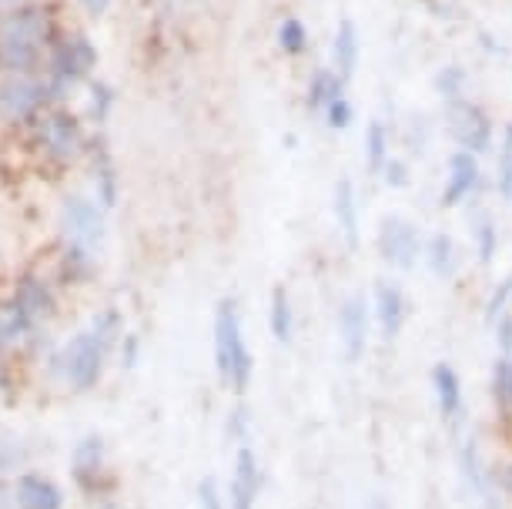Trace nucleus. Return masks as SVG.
Instances as JSON below:
<instances>
[{
    "instance_id": "nucleus-13",
    "label": "nucleus",
    "mask_w": 512,
    "mask_h": 509,
    "mask_svg": "<svg viewBox=\"0 0 512 509\" xmlns=\"http://www.w3.org/2000/svg\"><path fill=\"white\" fill-rule=\"evenodd\" d=\"M71 469H74V483L91 496L108 493V486L114 483L108 476V449H104L101 436H84L81 443L74 446Z\"/></svg>"
},
{
    "instance_id": "nucleus-14",
    "label": "nucleus",
    "mask_w": 512,
    "mask_h": 509,
    "mask_svg": "<svg viewBox=\"0 0 512 509\" xmlns=\"http://www.w3.org/2000/svg\"><path fill=\"white\" fill-rule=\"evenodd\" d=\"M225 496H228V509H255L258 506V496H262V463H258V453L248 443L238 446Z\"/></svg>"
},
{
    "instance_id": "nucleus-30",
    "label": "nucleus",
    "mask_w": 512,
    "mask_h": 509,
    "mask_svg": "<svg viewBox=\"0 0 512 509\" xmlns=\"http://www.w3.org/2000/svg\"><path fill=\"white\" fill-rule=\"evenodd\" d=\"M506 312H512V272L502 278L499 285H492L489 299L482 305V319H486V325L492 329V325L499 322V315H506Z\"/></svg>"
},
{
    "instance_id": "nucleus-17",
    "label": "nucleus",
    "mask_w": 512,
    "mask_h": 509,
    "mask_svg": "<svg viewBox=\"0 0 512 509\" xmlns=\"http://www.w3.org/2000/svg\"><path fill=\"white\" fill-rule=\"evenodd\" d=\"M11 299L21 305V309L31 315L34 322H44L51 319V315L57 312V295H54V285L47 282V278L34 275V272H24L21 278H17L14 285V295Z\"/></svg>"
},
{
    "instance_id": "nucleus-1",
    "label": "nucleus",
    "mask_w": 512,
    "mask_h": 509,
    "mask_svg": "<svg viewBox=\"0 0 512 509\" xmlns=\"http://www.w3.org/2000/svg\"><path fill=\"white\" fill-rule=\"evenodd\" d=\"M61 37L51 7L21 4L0 17V74H37L51 44Z\"/></svg>"
},
{
    "instance_id": "nucleus-44",
    "label": "nucleus",
    "mask_w": 512,
    "mask_h": 509,
    "mask_svg": "<svg viewBox=\"0 0 512 509\" xmlns=\"http://www.w3.org/2000/svg\"><path fill=\"white\" fill-rule=\"evenodd\" d=\"M101 509H118V506H114V503H104Z\"/></svg>"
},
{
    "instance_id": "nucleus-41",
    "label": "nucleus",
    "mask_w": 512,
    "mask_h": 509,
    "mask_svg": "<svg viewBox=\"0 0 512 509\" xmlns=\"http://www.w3.org/2000/svg\"><path fill=\"white\" fill-rule=\"evenodd\" d=\"M14 503V496H11V489L4 486V479H0V509H11Z\"/></svg>"
},
{
    "instance_id": "nucleus-36",
    "label": "nucleus",
    "mask_w": 512,
    "mask_h": 509,
    "mask_svg": "<svg viewBox=\"0 0 512 509\" xmlns=\"http://www.w3.org/2000/svg\"><path fill=\"white\" fill-rule=\"evenodd\" d=\"M382 181L389 185L392 191H402V188H409V181H412V175H409V165H405L402 158H389L385 161V168H382Z\"/></svg>"
},
{
    "instance_id": "nucleus-40",
    "label": "nucleus",
    "mask_w": 512,
    "mask_h": 509,
    "mask_svg": "<svg viewBox=\"0 0 512 509\" xmlns=\"http://www.w3.org/2000/svg\"><path fill=\"white\" fill-rule=\"evenodd\" d=\"M77 4H81L84 11H88L91 17H104V14L111 11V4H114V0H77Z\"/></svg>"
},
{
    "instance_id": "nucleus-8",
    "label": "nucleus",
    "mask_w": 512,
    "mask_h": 509,
    "mask_svg": "<svg viewBox=\"0 0 512 509\" xmlns=\"http://www.w3.org/2000/svg\"><path fill=\"white\" fill-rule=\"evenodd\" d=\"M375 248H379V258L395 272H412L422 258L425 248V235L422 228L405 215H385L379 222V232H375Z\"/></svg>"
},
{
    "instance_id": "nucleus-2",
    "label": "nucleus",
    "mask_w": 512,
    "mask_h": 509,
    "mask_svg": "<svg viewBox=\"0 0 512 509\" xmlns=\"http://www.w3.org/2000/svg\"><path fill=\"white\" fill-rule=\"evenodd\" d=\"M124 339L121 335V312L101 309L91 319L88 329H81L71 342L64 345L61 355L54 359V369L61 372L64 382L74 392H91L104 376L111 349Z\"/></svg>"
},
{
    "instance_id": "nucleus-25",
    "label": "nucleus",
    "mask_w": 512,
    "mask_h": 509,
    "mask_svg": "<svg viewBox=\"0 0 512 509\" xmlns=\"http://www.w3.org/2000/svg\"><path fill=\"white\" fill-rule=\"evenodd\" d=\"M469 238H472V255H476V262L482 268H489L492 262H496L502 238H499V228H496V222H492L489 211H479V215L469 222Z\"/></svg>"
},
{
    "instance_id": "nucleus-43",
    "label": "nucleus",
    "mask_w": 512,
    "mask_h": 509,
    "mask_svg": "<svg viewBox=\"0 0 512 509\" xmlns=\"http://www.w3.org/2000/svg\"><path fill=\"white\" fill-rule=\"evenodd\" d=\"M369 509H392V506H389V503H385V499H382V496H375V499H372V503H369Z\"/></svg>"
},
{
    "instance_id": "nucleus-45",
    "label": "nucleus",
    "mask_w": 512,
    "mask_h": 509,
    "mask_svg": "<svg viewBox=\"0 0 512 509\" xmlns=\"http://www.w3.org/2000/svg\"><path fill=\"white\" fill-rule=\"evenodd\" d=\"M506 134H509V138H512V124H509V128H506Z\"/></svg>"
},
{
    "instance_id": "nucleus-33",
    "label": "nucleus",
    "mask_w": 512,
    "mask_h": 509,
    "mask_svg": "<svg viewBox=\"0 0 512 509\" xmlns=\"http://www.w3.org/2000/svg\"><path fill=\"white\" fill-rule=\"evenodd\" d=\"M322 118H325V124H328L332 131H349V128H352V121H355V108H352V101L342 94L338 101L328 104V111L322 114Z\"/></svg>"
},
{
    "instance_id": "nucleus-4",
    "label": "nucleus",
    "mask_w": 512,
    "mask_h": 509,
    "mask_svg": "<svg viewBox=\"0 0 512 509\" xmlns=\"http://www.w3.org/2000/svg\"><path fill=\"white\" fill-rule=\"evenodd\" d=\"M94 67H98V47L91 44L88 34L71 31V34H61L51 44L47 61H44V78L51 84L54 98L64 101L67 91L91 78Z\"/></svg>"
},
{
    "instance_id": "nucleus-18",
    "label": "nucleus",
    "mask_w": 512,
    "mask_h": 509,
    "mask_svg": "<svg viewBox=\"0 0 512 509\" xmlns=\"http://www.w3.org/2000/svg\"><path fill=\"white\" fill-rule=\"evenodd\" d=\"M432 379V396H436V406H439V416L446 422H459L462 416V406H466V399H462V379L459 372L449 366L446 359L436 362L429 372Z\"/></svg>"
},
{
    "instance_id": "nucleus-10",
    "label": "nucleus",
    "mask_w": 512,
    "mask_h": 509,
    "mask_svg": "<svg viewBox=\"0 0 512 509\" xmlns=\"http://www.w3.org/2000/svg\"><path fill=\"white\" fill-rule=\"evenodd\" d=\"M335 325H338V345H342L345 359L349 362L365 359V352H369V329H372V302L362 292L345 295L342 305H338Z\"/></svg>"
},
{
    "instance_id": "nucleus-46",
    "label": "nucleus",
    "mask_w": 512,
    "mask_h": 509,
    "mask_svg": "<svg viewBox=\"0 0 512 509\" xmlns=\"http://www.w3.org/2000/svg\"><path fill=\"white\" fill-rule=\"evenodd\" d=\"M419 4H432V0H419Z\"/></svg>"
},
{
    "instance_id": "nucleus-20",
    "label": "nucleus",
    "mask_w": 512,
    "mask_h": 509,
    "mask_svg": "<svg viewBox=\"0 0 512 509\" xmlns=\"http://www.w3.org/2000/svg\"><path fill=\"white\" fill-rule=\"evenodd\" d=\"M14 499L21 509H64L61 486L41 473H21L14 486Z\"/></svg>"
},
{
    "instance_id": "nucleus-37",
    "label": "nucleus",
    "mask_w": 512,
    "mask_h": 509,
    "mask_svg": "<svg viewBox=\"0 0 512 509\" xmlns=\"http://www.w3.org/2000/svg\"><path fill=\"white\" fill-rule=\"evenodd\" d=\"M492 339H496L499 355H512V312L499 315V322L492 325Z\"/></svg>"
},
{
    "instance_id": "nucleus-23",
    "label": "nucleus",
    "mask_w": 512,
    "mask_h": 509,
    "mask_svg": "<svg viewBox=\"0 0 512 509\" xmlns=\"http://www.w3.org/2000/svg\"><path fill=\"white\" fill-rule=\"evenodd\" d=\"M342 94H345V81L338 78L335 67H315L305 84V108L312 114H325L328 104L338 101Z\"/></svg>"
},
{
    "instance_id": "nucleus-12",
    "label": "nucleus",
    "mask_w": 512,
    "mask_h": 509,
    "mask_svg": "<svg viewBox=\"0 0 512 509\" xmlns=\"http://www.w3.org/2000/svg\"><path fill=\"white\" fill-rule=\"evenodd\" d=\"M372 319L379 325L382 342H399L405 322H409V299H405L399 282H392V278H379V282H375Z\"/></svg>"
},
{
    "instance_id": "nucleus-21",
    "label": "nucleus",
    "mask_w": 512,
    "mask_h": 509,
    "mask_svg": "<svg viewBox=\"0 0 512 509\" xmlns=\"http://www.w3.org/2000/svg\"><path fill=\"white\" fill-rule=\"evenodd\" d=\"M88 151L94 158V201H98L104 211H111L118 205V191H121L118 168H114V158L104 141H94Z\"/></svg>"
},
{
    "instance_id": "nucleus-42",
    "label": "nucleus",
    "mask_w": 512,
    "mask_h": 509,
    "mask_svg": "<svg viewBox=\"0 0 512 509\" xmlns=\"http://www.w3.org/2000/svg\"><path fill=\"white\" fill-rule=\"evenodd\" d=\"M4 389H11V376H7V369L0 366V392H4Z\"/></svg>"
},
{
    "instance_id": "nucleus-11",
    "label": "nucleus",
    "mask_w": 512,
    "mask_h": 509,
    "mask_svg": "<svg viewBox=\"0 0 512 509\" xmlns=\"http://www.w3.org/2000/svg\"><path fill=\"white\" fill-rule=\"evenodd\" d=\"M482 188V161L472 151L456 148L446 158V181L439 191V205L442 208H459L462 201H469Z\"/></svg>"
},
{
    "instance_id": "nucleus-5",
    "label": "nucleus",
    "mask_w": 512,
    "mask_h": 509,
    "mask_svg": "<svg viewBox=\"0 0 512 509\" xmlns=\"http://www.w3.org/2000/svg\"><path fill=\"white\" fill-rule=\"evenodd\" d=\"M31 138L37 144V151L57 168L74 165L81 155H88L91 141L84 134V124L64 108H47L41 118L31 124Z\"/></svg>"
},
{
    "instance_id": "nucleus-7",
    "label": "nucleus",
    "mask_w": 512,
    "mask_h": 509,
    "mask_svg": "<svg viewBox=\"0 0 512 509\" xmlns=\"http://www.w3.org/2000/svg\"><path fill=\"white\" fill-rule=\"evenodd\" d=\"M442 121H446V131H449V138L456 141V148L472 151V155L492 151L496 121H492V114L482 108L479 101H472V98L449 101L446 111H442Z\"/></svg>"
},
{
    "instance_id": "nucleus-29",
    "label": "nucleus",
    "mask_w": 512,
    "mask_h": 509,
    "mask_svg": "<svg viewBox=\"0 0 512 509\" xmlns=\"http://www.w3.org/2000/svg\"><path fill=\"white\" fill-rule=\"evenodd\" d=\"M432 88L442 98V104L449 101H459V98H469L466 88H469V71L462 64H442L432 78Z\"/></svg>"
},
{
    "instance_id": "nucleus-38",
    "label": "nucleus",
    "mask_w": 512,
    "mask_h": 509,
    "mask_svg": "<svg viewBox=\"0 0 512 509\" xmlns=\"http://www.w3.org/2000/svg\"><path fill=\"white\" fill-rule=\"evenodd\" d=\"M138 359H141V339L134 332H128L121 339V366L134 369V366H138Z\"/></svg>"
},
{
    "instance_id": "nucleus-32",
    "label": "nucleus",
    "mask_w": 512,
    "mask_h": 509,
    "mask_svg": "<svg viewBox=\"0 0 512 509\" xmlns=\"http://www.w3.org/2000/svg\"><path fill=\"white\" fill-rule=\"evenodd\" d=\"M114 88L111 84H104V81H94L91 84V121L94 124H108L111 118V111H114Z\"/></svg>"
},
{
    "instance_id": "nucleus-22",
    "label": "nucleus",
    "mask_w": 512,
    "mask_h": 509,
    "mask_svg": "<svg viewBox=\"0 0 512 509\" xmlns=\"http://www.w3.org/2000/svg\"><path fill=\"white\" fill-rule=\"evenodd\" d=\"M422 262L425 268H429L436 278H452L459 272V245L456 238H452L449 232H432L429 238H425V248H422Z\"/></svg>"
},
{
    "instance_id": "nucleus-19",
    "label": "nucleus",
    "mask_w": 512,
    "mask_h": 509,
    "mask_svg": "<svg viewBox=\"0 0 512 509\" xmlns=\"http://www.w3.org/2000/svg\"><path fill=\"white\" fill-rule=\"evenodd\" d=\"M359 57H362V37L352 17H342L332 37V67L338 71V78L349 84L359 71Z\"/></svg>"
},
{
    "instance_id": "nucleus-26",
    "label": "nucleus",
    "mask_w": 512,
    "mask_h": 509,
    "mask_svg": "<svg viewBox=\"0 0 512 509\" xmlns=\"http://www.w3.org/2000/svg\"><path fill=\"white\" fill-rule=\"evenodd\" d=\"M362 148H365V168H369V175H382L385 161L392 158V131H389V124H385L382 118H372L369 124H365Z\"/></svg>"
},
{
    "instance_id": "nucleus-31",
    "label": "nucleus",
    "mask_w": 512,
    "mask_h": 509,
    "mask_svg": "<svg viewBox=\"0 0 512 509\" xmlns=\"http://www.w3.org/2000/svg\"><path fill=\"white\" fill-rule=\"evenodd\" d=\"M496 191L502 201H512V138L502 134L499 158H496Z\"/></svg>"
},
{
    "instance_id": "nucleus-6",
    "label": "nucleus",
    "mask_w": 512,
    "mask_h": 509,
    "mask_svg": "<svg viewBox=\"0 0 512 509\" xmlns=\"http://www.w3.org/2000/svg\"><path fill=\"white\" fill-rule=\"evenodd\" d=\"M51 104H57V98L44 74H4L0 78V121L34 124Z\"/></svg>"
},
{
    "instance_id": "nucleus-9",
    "label": "nucleus",
    "mask_w": 512,
    "mask_h": 509,
    "mask_svg": "<svg viewBox=\"0 0 512 509\" xmlns=\"http://www.w3.org/2000/svg\"><path fill=\"white\" fill-rule=\"evenodd\" d=\"M61 235H64V245L84 248V252H98V245L104 238V208L84 195H71L61 208Z\"/></svg>"
},
{
    "instance_id": "nucleus-39",
    "label": "nucleus",
    "mask_w": 512,
    "mask_h": 509,
    "mask_svg": "<svg viewBox=\"0 0 512 509\" xmlns=\"http://www.w3.org/2000/svg\"><path fill=\"white\" fill-rule=\"evenodd\" d=\"M492 489H499L502 496L512 499V459H506V463H499L492 469Z\"/></svg>"
},
{
    "instance_id": "nucleus-15",
    "label": "nucleus",
    "mask_w": 512,
    "mask_h": 509,
    "mask_svg": "<svg viewBox=\"0 0 512 509\" xmlns=\"http://www.w3.org/2000/svg\"><path fill=\"white\" fill-rule=\"evenodd\" d=\"M456 459H459L462 483H466V489L479 499V503H486V499L496 496V489H492V469L486 466V456H482V446H479L476 432H469V436L459 443Z\"/></svg>"
},
{
    "instance_id": "nucleus-28",
    "label": "nucleus",
    "mask_w": 512,
    "mask_h": 509,
    "mask_svg": "<svg viewBox=\"0 0 512 509\" xmlns=\"http://www.w3.org/2000/svg\"><path fill=\"white\" fill-rule=\"evenodd\" d=\"M275 41H278V51L285 57H305L308 47H312V34H308L302 17L288 14V17H282V24H278Z\"/></svg>"
},
{
    "instance_id": "nucleus-35",
    "label": "nucleus",
    "mask_w": 512,
    "mask_h": 509,
    "mask_svg": "<svg viewBox=\"0 0 512 509\" xmlns=\"http://www.w3.org/2000/svg\"><path fill=\"white\" fill-rule=\"evenodd\" d=\"M198 509H228V496L221 493L215 476H205L198 483Z\"/></svg>"
},
{
    "instance_id": "nucleus-3",
    "label": "nucleus",
    "mask_w": 512,
    "mask_h": 509,
    "mask_svg": "<svg viewBox=\"0 0 512 509\" xmlns=\"http://www.w3.org/2000/svg\"><path fill=\"white\" fill-rule=\"evenodd\" d=\"M215 369L221 386L235 396H245L255 376V355L245 342L241 329V309L235 299H221L215 309Z\"/></svg>"
},
{
    "instance_id": "nucleus-16",
    "label": "nucleus",
    "mask_w": 512,
    "mask_h": 509,
    "mask_svg": "<svg viewBox=\"0 0 512 509\" xmlns=\"http://www.w3.org/2000/svg\"><path fill=\"white\" fill-rule=\"evenodd\" d=\"M332 218L349 248H359L362 242V222H359V191H355L352 178H338L332 185Z\"/></svg>"
},
{
    "instance_id": "nucleus-24",
    "label": "nucleus",
    "mask_w": 512,
    "mask_h": 509,
    "mask_svg": "<svg viewBox=\"0 0 512 509\" xmlns=\"http://www.w3.org/2000/svg\"><path fill=\"white\" fill-rule=\"evenodd\" d=\"M268 329L278 345H292L295 339V309H292V295L285 285L272 288V302H268Z\"/></svg>"
},
{
    "instance_id": "nucleus-34",
    "label": "nucleus",
    "mask_w": 512,
    "mask_h": 509,
    "mask_svg": "<svg viewBox=\"0 0 512 509\" xmlns=\"http://www.w3.org/2000/svg\"><path fill=\"white\" fill-rule=\"evenodd\" d=\"M248 429H251V412H248V406H235V409L228 412V422H225L228 443L241 446L248 439Z\"/></svg>"
},
{
    "instance_id": "nucleus-27",
    "label": "nucleus",
    "mask_w": 512,
    "mask_h": 509,
    "mask_svg": "<svg viewBox=\"0 0 512 509\" xmlns=\"http://www.w3.org/2000/svg\"><path fill=\"white\" fill-rule=\"evenodd\" d=\"M489 396L502 419H512V355H496L489 369Z\"/></svg>"
}]
</instances>
